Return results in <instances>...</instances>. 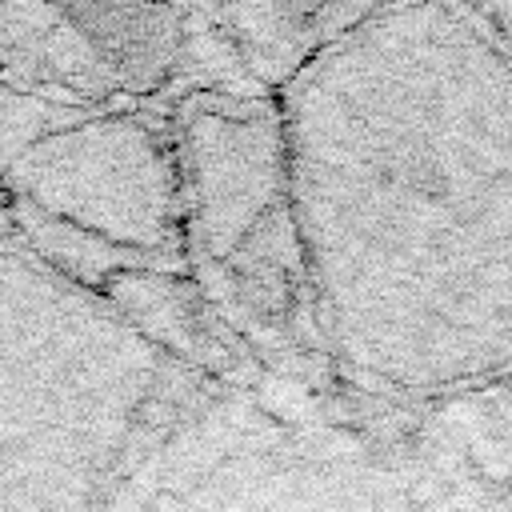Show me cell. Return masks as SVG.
I'll return each instance as SVG.
<instances>
[{
  "mask_svg": "<svg viewBox=\"0 0 512 512\" xmlns=\"http://www.w3.org/2000/svg\"><path fill=\"white\" fill-rule=\"evenodd\" d=\"M148 372V348L96 296L0 248V512H80Z\"/></svg>",
  "mask_w": 512,
  "mask_h": 512,
  "instance_id": "cell-1",
  "label": "cell"
},
{
  "mask_svg": "<svg viewBox=\"0 0 512 512\" xmlns=\"http://www.w3.org/2000/svg\"><path fill=\"white\" fill-rule=\"evenodd\" d=\"M12 184L44 216L108 240L148 244L164 224L160 156L144 128L96 116L16 140Z\"/></svg>",
  "mask_w": 512,
  "mask_h": 512,
  "instance_id": "cell-2",
  "label": "cell"
}]
</instances>
